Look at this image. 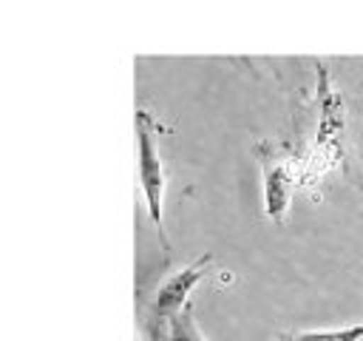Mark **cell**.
<instances>
[{
  "mask_svg": "<svg viewBox=\"0 0 363 341\" xmlns=\"http://www.w3.org/2000/svg\"><path fill=\"white\" fill-rule=\"evenodd\" d=\"M167 341H210L199 324H196V315H193V304L187 301L170 321H167Z\"/></svg>",
  "mask_w": 363,
  "mask_h": 341,
  "instance_id": "obj_4",
  "label": "cell"
},
{
  "mask_svg": "<svg viewBox=\"0 0 363 341\" xmlns=\"http://www.w3.org/2000/svg\"><path fill=\"white\" fill-rule=\"evenodd\" d=\"M142 335H145V341H167V321L145 315L142 318Z\"/></svg>",
  "mask_w": 363,
  "mask_h": 341,
  "instance_id": "obj_6",
  "label": "cell"
},
{
  "mask_svg": "<svg viewBox=\"0 0 363 341\" xmlns=\"http://www.w3.org/2000/svg\"><path fill=\"white\" fill-rule=\"evenodd\" d=\"M255 153L261 162V196L264 213L269 222L281 224L289 213L295 188H298V162L292 156H278L267 142H255Z\"/></svg>",
  "mask_w": 363,
  "mask_h": 341,
  "instance_id": "obj_2",
  "label": "cell"
},
{
  "mask_svg": "<svg viewBox=\"0 0 363 341\" xmlns=\"http://www.w3.org/2000/svg\"><path fill=\"white\" fill-rule=\"evenodd\" d=\"M286 341H363V321L346 327H329V330H303L289 335Z\"/></svg>",
  "mask_w": 363,
  "mask_h": 341,
  "instance_id": "obj_5",
  "label": "cell"
},
{
  "mask_svg": "<svg viewBox=\"0 0 363 341\" xmlns=\"http://www.w3.org/2000/svg\"><path fill=\"white\" fill-rule=\"evenodd\" d=\"M136 142H139V182H142V196L150 222L159 230L162 247L167 250V230H164V165L162 153L156 145V125L147 111H136Z\"/></svg>",
  "mask_w": 363,
  "mask_h": 341,
  "instance_id": "obj_1",
  "label": "cell"
},
{
  "mask_svg": "<svg viewBox=\"0 0 363 341\" xmlns=\"http://www.w3.org/2000/svg\"><path fill=\"white\" fill-rule=\"evenodd\" d=\"M210 264H213V253H204V256L193 259L190 264H184L182 270L170 273V276L164 278V284L156 290V296H153V301H150L147 315L162 318V321H170V318H173V315H176V313L190 301L193 287L204 278V273L210 270Z\"/></svg>",
  "mask_w": 363,
  "mask_h": 341,
  "instance_id": "obj_3",
  "label": "cell"
}]
</instances>
